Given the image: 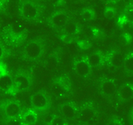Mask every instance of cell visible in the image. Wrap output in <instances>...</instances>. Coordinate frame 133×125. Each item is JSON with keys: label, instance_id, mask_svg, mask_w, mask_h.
Listing matches in <instances>:
<instances>
[{"label": "cell", "instance_id": "4316f807", "mask_svg": "<svg viewBox=\"0 0 133 125\" xmlns=\"http://www.w3.org/2000/svg\"><path fill=\"white\" fill-rule=\"evenodd\" d=\"M3 1H5V0H0V3H1V2H3Z\"/></svg>", "mask_w": 133, "mask_h": 125}, {"label": "cell", "instance_id": "484cf974", "mask_svg": "<svg viewBox=\"0 0 133 125\" xmlns=\"http://www.w3.org/2000/svg\"><path fill=\"white\" fill-rule=\"evenodd\" d=\"M104 2H110V1H111V0H103Z\"/></svg>", "mask_w": 133, "mask_h": 125}, {"label": "cell", "instance_id": "5b68a950", "mask_svg": "<svg viewBox=\"0 0 133 125\" xmlns=\"http://www.w3.org/2000/svg\"><path fill=\"white\" fill-rule=\"evenodd\" d=\"M14 82V89L15 92H24L28 90L30 88L31 82L28 77L25 74H18L17 75Z\"/></svg>", "mask_w": 133, "mask_h": 125}, {"label": "cell", "instance_id": "8fae6325", "mask_svg": "<svg viewBox=\"0 0 133 125\" xmlns=\"http://www.w3.org/2000/svg\"><path fill=\"white\" fill-rule=\"evenodd\" d=\"M60 113L63 118L68 119H72L74 118L77 115V108L72 103H66L61 106Z\"/></svg>", "mask_w": 133, "mask_h": 125}, {"label": "cell", "instance_id": "7a4b0ae2", "mask_svg": "<svg viewBox=\"0 0 133 125\" xmlns=\"http://www.w3.org/2000/svg\"><path fill=\"white\" fill-rule=\"evenodd\" d=\"M30 103L32 107L38 111L47 109L49 106V100L48 97L42 92L33 93L30 97Z\"/></svg>", "mask_w": 133, "mask_h": 125}, {"label": "cell", "instance_id": "cb8c5ba5", "mask_svg": "<svg viewBox=\"0 0 133 125\" xmlns=\"http://www.w3.org/2000/svg\"><path fill=\"white\" fill-rule=\"evenodd\" d=\"M129 117H130V119H131V123L133 124V107H132L131 109L130 110V113H129Z\"/></svg>", "mask_w": 133, "mask_h": 125}, {"label": "cell", "instance_id": "3957f363", "mask_svg": "<svg viewBox=\"0 0 133 125\" xmlns=\"http://www.w3.org/2000/svg\"><path fill=\"white\" fill-rule=\"evenodd\" d=\"M42 53V46L39 43L35 41L30 42L24 48V54L28 58L32 60L37 59Z\"/></svg>", "mask_w": 133, "mask_h": 125}, {"label": "cell", "instance_id": "d4e9b609", "mask_svg": "<svg viewBox=\"0 0 133 125\" xmlns=\"http://www.w3.org/2000/svg\"><path fill=\"white\" fill-rule=\"evenodd\" d=\"M3 53H4V50H3V48L2 46L0 45V59L2 58V57H3Z\"/></svg>", "mask_w": 133, "mask_h": 125}, {"label": "cell", "instance_id": "44dd1931", "mask_svg": "<svg viewBox=\"0 0 133 125\" xmlns=\"http://www.w3.org/2000/svg\"><path fill=\"white\" fill-rule=\"evenodd\" d=\"M11 29L12 33H14L17 35L21 34V33H23V27H22V25H20V24H14V26L11 28Z\"/></svg>", "mask_w": 133, "mask_h": 125}, {"label": "cell", "instance_id": "8992f818", "mask_svg": "<svg viewBox=\"0 0 133 125\" xmlns=\"http://www.w3.org/2000/svg\"><path fill=\"white\" fill-rule=\"evenodd\" d=\"M73 70L78 76L85 78L89 74L91 67L88 65L85 58L76 60L73 63Z\"/></svg>", "mask_w": 133, "mask_h": 125}, {"label": "cell", "instance_id": "9a60e30c", "mask_svg": "<svg viewBox=\"0 0 133 125\" xmlns=\"http://www.w3.org/2000/svg\"><path fill=\"white\" fill-rule=\"evenodd\" d=\"M51 90L52 92V94L56 97H62L66 93V87L59 82L54 83L51 87Z\"/></svg>", "mask_w": 133, "mask_h": 125}, {"label": "cell", "instance_id": "603a6c76", "mask_svg": "<svg viewBox=\"0 0 133 125\" xmlns=\"http://www.w3.org/2000/svg\"><path fill=\"white\" fill-rule=\"evenodd\" d=\"M18 118H14V119H11L9 125H20V124H22V121H21V119H19L18 121Z\"/></svg>", "mask_w": 133, "mask_h": 125}, {"label": "cell", "instance_id": "d6986e66", "mask_svg": "<svg viewBox=\"0 0 133 125\" xmlns=\"http://www.w3.org/2000/svg\"><path fill=\"white\" fill-rule=\"evenodd\" d=\"M48 125H66L65 119L58 115L52 116L51 120L49 121Z\"/></svg>", "mask_w": 133, "mask_h": 125}, {"label": "cell", "instance_id": "ac0fdd59", "mask_svg": "<svg viewBox=\"0 0 133 125\" xmlns=\"http://www.w3.org/2000/svg\"><path fill=\"white\" fill-rule=\"evenodd\" d=\"M64 28V32L66 34H68L69 36H72L73 34H75L77 30V25L75 24L72 22H68L66 23V25L63 27Z\"/></svg>", "mask_w": 133, "mask_h": 125}, {"label": "cell", "instance_id": "ba28073f", "mask_svg": "<svg viewBox=\"0 0 133 125\" xmlns=\"http://www.w3.org/2000/svg\"><path fill=\"white\" fill-rule=\"evenodd\" d=\"M118 98L122 101H127L133 96V84L124 83L122 84L116 90Z\"/></svg>", "mask_w": 133, "mask_h": 125}, {"label": "cell", "instance_id": "7402d4cb", "mask_svg": "<svg viewBox=\"0 0 133 125\" xmlns=\"http://www.w3.org/2000/svg\"><path fill=\"white\" fill-rule=\"evenodd\" d=\"M82 17L84 18V19H87V20H89L92 18V14H91V12L90 11H87V10H85L82 12Z\"/></svg>", "mask_w": 133, "mask_h": 125}, {"label": "cell", "instance_id": "4fadbf2b", "mask_svg": "<svg viewBox=\"0 0 133 125\" xmlns=\"http://www.w3.org/2000/svg\"><path fill=\"white\" fill-rule=\"evenodd\" d=\"M37 120V113L34 110H28L21 118L22 125H35Z\"/></svg>", "mask_w": 133, "mask_h": 125}, {"label": "cell", "instance_id": "2e32d148", "mask_svg": "<svg viewBox=\"0 0 133 125\" xmlns=\"http://www.w3.org/2000/svg\"><path fill=\"white\" fill-rule=\"evenodd\" d=\"M123 65L127 72L133 73V53H130L127 57H125Z\"/></svg>", "mask_w": 133, "mask_h": 125}, {"label": "cell", "instance_id": "9c48e42d", "mask_svg": "<svg viewBox=\"0 0 133 125\" xmlns=\"http://www.w3.org/2000/svg\"><path fill=\"white\" fill-rule=\"evenodd\" d=\"M100 89L101 92L106 96H111L115 93H116V86L114 81L111 80V79H104L102 81L101 84H100Z\"/></svg>", "mask_w": 133, "mask_h": 125}, {"label": "cell", "instance_id": "e0dca14e", "mask_svg": "<svg viewBox=\"0 0 133 125\" xmlns=\"http://www.w3.org/2000/svg\"><path fill=\"white\" fill-rule=\"evenodd\" d=\"M123 19L125 22L133 24V5L129 6L126 8L123 14Z\"/></svg>", "mask_w": 133, "mask_h": 125}, {"label": "cell", "instance_id": "5bb4252c", "mask_svg": "<svg viewBox=\"0 0 133 125\" xmlns=\"http://www.w3.org/2000/svg\"><path fill=\"white\" fill-rule=\"evenodd\" d=\"M124 60H125V57L122 53L117 52L112 53L111 54V56L109 57V61L111 63V64L114 67H120L123 65Z\"/></svg>", "mask_w": 133, "mask_h": 125}, {"label": "cell", "instance_id": "277c9868", "mask_svg": "<svg viewBox=\"0 0 133 125\" xmlns=\"http://www.w3.org/2000/svg\"><path fill=\"white\" fill-rule=\"evenodd\" d=\"M0 90L4 93H15L14 79L7 73L0 74Z\"/></svg>", "mask_w": 133, "mask_h": 125}, {"label": "cell", "instance_id": "52a82bcc", "mask_svg": "<svg viewBox=\"0 0 133 125\" xmlns=\"http://www.w3.org/2000/svg\"><path fill=\"white\" fill-rule=\"evenodd\" d=\"M20 12L23 18L27 19H33L38 14V9L32 3H24L20 8Z\"/></svg>", "mask_w": 133, "mask_h": 125}, {"label": "cell", "instance_id": "7c38bea8", "mask_svg": "<svg viewBox=\"0 0 133 125\" xmlns=\"http://www.w3.org/2000/svg\"><path fill=\"white\" fill-rule=\"evenodd\" d=\"M85 59L91 68L98 67L99 65H101L102 62V55L97 52H93V53H89L88 55L85 58Z\"/></svg>", "mask_w": 133, "mask_h": 125}, {"label": "cell", "instance_id": "30bf717a", "mask_svg": "<svg viewBox=\"0 0 133 125\" xmlns=\"http://www.w3.org/2000/svg\"><path fill=\"white\" fill-rule=\"evenodd\" d=\"M66 23H68V17L62 12H55L50 18V23L55 28L64 27Z\"/></svg>", "mask_w": 133, "mask_h": 125}, {"label": "cell", "instance_id": "6da1fadb", "mask_svg": "<svg viewBox=\"0 0 133 125\" xmlns=\"http://www.w3.org/2000/svg\"><path fill=\"white\" fill-rule=\"evenodd\" d=\"M2 109L5 118L8 120L19 118L22 112L20 104L17 101H9L5 103L3 105Z\"/></svg>", "mask_w": 133, "mask_h": 125}, {"label": "cell", "instance_id": "ffe728a7", "mask_svg": "<svg viewBox=\"0 0 133 125\" xmlns=\"http://www.w3.org/2000/svg\"><path fill=\"white\" fill-rule=\"evenodd\" d=\"M133 24L130 23H127V22H124L122 23V31L125 32V33H131V31L133 29V26H132Z\"/></svg>", "mask_w": 133, "mask_h": 125}]
</instances>
